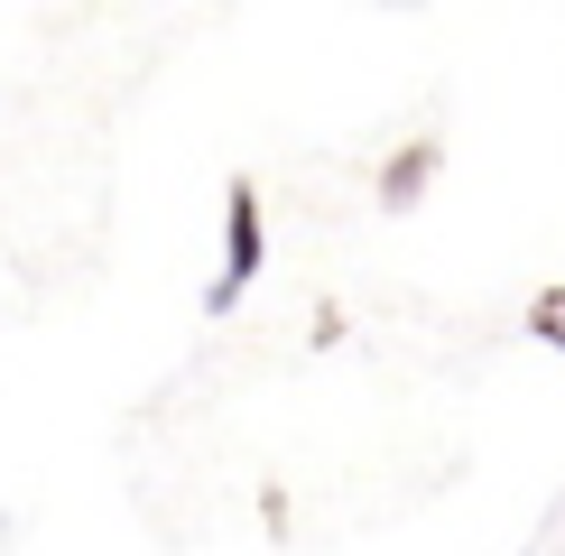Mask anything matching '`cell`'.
<instances>
[{
    "instance_id": "3",
    "label": "cell",
    "mask_w": 565,
    "mask_h": 556,
    "mask_svg": "<svg viewBox=\"0 0 565 556\" xmlns=\"http://www.w3.org/2000/svg\"><path fill=\"white\" fill-rule=\"evenodd\" d=\"M529 334L547 343V353H565V278H556V288H537V297H529Z\"/></svg>"
},
{
    "instance_id": "1",
    "label": "cell",
    "mask_w": 565,
    "mask_h": 556,
    "mask_svg": "<svg viewBox=\"0 0 565 556\" xmlns=\"http://www.w3.org/2000/svg\"><path fill=\"white\" fill-rule=\"evenodd\" d=\"M269 260V214H260V185L250 177H232L223 185V269H214V288H204V316H232L242 307V288L260 278Z\"/></svg>"
},
{
    "instance_id": "2",
    "label": "cell",
    "mask_w": 565,
    "mask_h": 556,
    "mask_svg": "<svg viewBox=\"0 0 565 556\" xmlns=\"http://www.w3.org/2000/svg\"><path fill=\"white\" fill-rule=\"evenodd\" d=\"M436 168H445V149H436V139H408V149H390V168H381V185H371V195H381L390 214H408V204L436 185Z\"/></svg>"
}]
</instances>
